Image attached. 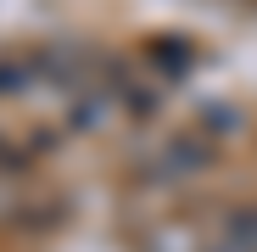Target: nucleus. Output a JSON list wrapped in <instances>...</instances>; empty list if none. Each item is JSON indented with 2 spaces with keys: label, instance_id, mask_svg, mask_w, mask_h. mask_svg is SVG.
<instances>
[{
  "label": "nucleus",
  "instance_id": "obj_1",
  "mask_svg": "<svg viewBox=\"0 0 257 252\" xmlns=\"http://www.w3.org/2000/svg\"><path fill=\"white\" fill-rule=\"evenodd\" d=\"M224 235L229 241H240V246H251L257 252V207H246V213H235L229 224H224Z\"/></svg>",
  "mask_w": 257,
  "mask_h": 252
},
{
  "label": "nucleus",
  "instance_id": "obj_2",
  "mask_svg": "<svg viewBox=\"0 0 257 252\" xmlns=\"http://www.w3.org/2000/svg\"><path fill=\"white\" fill-rule=\"evenodd\" d=\"M207 252H251V246H240V241H229V235H218V241H212Z\"/></svg>",
  "mask_w": 257,
  "mask_h": 252
}]
</instances>
